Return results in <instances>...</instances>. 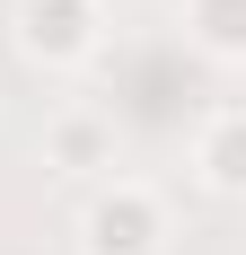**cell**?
<instances>
[{"label": "cell", "instance_id": "cell-1", "mask_svg": "<svg viewBox=\"0 0 246 255\" xmlns=\"http://www.w3.org/2000/svg\"><path fill=\"white\" fill-rule=\"evenodd\" d=\"M79 255H167V203L132 176H106L79 211Z\"/></svg>", "mask_w": 246, "mask_h": 255}, {"label": "cell", "instance_id": "cell-4", "mask_svg": "<svg viewBox=\"0 0 246 255\" xmlns=\"http://www.w3.org/2000/svg\"><path fill=\"white\" fill-rule=\"evenodd\" d=\"M194 176L211 185V194H229V203H246V106H220V115L202 124Z\"/></svg>", "mask_w": 246, "mask_h": 255}, {"label": "cell", "instance_id": "cell-3", "mask_svg": "<svg viewBox=\"0 0 246 255\" xmlns=\"http://www.w3.org/2000/svg\"><path fill=\"white\" fill-rule=\"evenodd\" d=\"M44 158L62 167V176H106L115 167V115H97V106H62L44 132Z\"/></svg>", "mask_w": 246, "mask_h": 255}, {"label": "cell", "instance_id": "cell-5", "mask_svg": "<svg viewBox=\"0 0 246 255\" xmlns=\"http://www.w3.org/2000/svg\"><path fill=\"white\" fill-rule=\"evenodd\" d=\"M185 35L211 62H246V0H185Z\"/></svg>", "mask_w": 246, "mask_h": 255}, {"label": "cell", "instance_id": "cell-2", "mask_svg": "<svg viewBox=\"0 0 246 255\" xmlns=\"http://www.w3.org/2000/svg\"><path fill=\"white\" fill-rule=\"evenodd\" d=\"M9 35H18V53L35 71H79L106 44V0H18Z\"/></svg>", "mask_w": 246, "mask_h": 255}]
</instances>
